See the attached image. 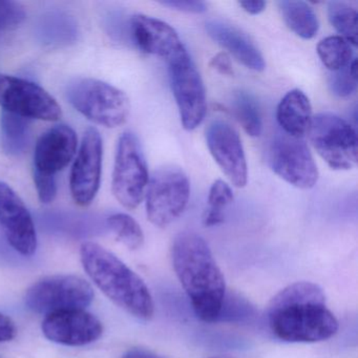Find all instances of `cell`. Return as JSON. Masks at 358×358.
Instances as JSON below:
<instances>
[{
  "label": "cell",
  "instance_id": "obj_28",
  "mask_svg": "<svg viewBox=\"0 0 358 358\" xmlns=\"http://www.w3.org/2000/svg\"><path fill=\"white\" fill-rule=\"evenodd\" d=\"M328 83L331 92L337 97H350L357 87V60L353 59L345 68L331 73Z\"/></svg>",
  "mask_w": 358,
  "mask_h": 358
},
{
  "label": "cell",
  "instance_id": "obj_20",
  "mask_svg": "<svg viewBox=\"0 0 358 358\" xmlns=\"http://www.w3.org/2000/svg\"><path fill=\"white\" fill-rule=\"evenodd\" d=\"M31 120L3 110L0 115V145L10 157H20L30 142Z\"/></svg>",
  "mask_w": 358,
  "mask_h": 358
},
{
  "label": "cell",
  "instance_id": "obj_33",
  "mask_svg": "<svg viewBox=\"0 0 358 358\" xmlns=\"http://www.w3.org/2000/svg\"><path fill=\"white\" fill-rule=\"evenodd\" d=\"M17 335V327L10 316L0 312V343H9Z\"/></svg>",
  "mask_w": 358,
  "mask_h": 358
},
{
  "label": "cell",
  "instance_id": "obj_34",
  "mask_svg": "<svg viewBox=\"0 0 358 358\" xmlns=\"http://www.w3.org/2000/svg\"><path fill=\"white\" fill-rule=\"evenodd\" d=\"M210 66L213 70L217 71L219 74L224 76H231L234 74L231 60L229 55L226 53H219L211 59Z\"/></svg>",
  "mask_w": 358,
  "mask_h": 358
},
{
  "label": "cell",
  "instance_id": "obj_17",
  "mask_svg": "<svg viewBox=\"0 0 358 358\" xmlns=\"http://www.w3.org/2000/svg\"><path fill=\"white\" fill-rule=\"evenodd\" d=\"M129 32L141 51L171 62L187 53L179 35L166 22L138 14L129 20Z\"/></svg>",
  "mask_w": 358,
  "mask_h": 358
},
{
  "label": "cell",
  "instance_id": "obj_13",
  "mask_svg": "<svg viewBox=\"0 0 358 358\" xmlns=\"http://www.w3.org/2000/svg\"><path fill=\"white\" fill-rule=\"evenodd\" d=\"M0 230L12 248L31 257L37 250V232L32 215L20 194L0 181Z\"/></svg>",
  "mask_w": 358,
  "mask_h": 358
},
{
  "label": "cell",
  "instance_id": "obj_7",
  "mask_svg": "<svg viewBox=\"0 0 358 358\" xmlns=\"http://www.w3.org/2000/svg\"><path fill=\"white\" fill-rule=\"evenodd\" d=\"M310 142L335 171H349L357 164V135L349 122L336 115L322 113L312 117Z\"/></svg>",
  "mask_w": 358,
  "mask_h": 358
},
{
  "label": "cell",
  "instance_id": "obj_11",
  "mask_svg": "<svg viewBox=\"0 0 358 358\" xmlns=\"http://www.w3.org/2000/svg\"><path fill=\"white\" fill-rule=\"evenodd\" d=\"M171 87L186 131L196 129L206 116V92L189 54L169 62Z\"/></svg>",
  "mask_w": 358,
  "mask_h": 358
},
{
  "label": "cell",
  "instance_id": "obj_9",
  "mask_svg": "<svg viewBox=\"0 0 358 358\" xmlns=\"http://www.w3.org/2000/svg\"><path fill=\"white\" fill-rule=\"evenodd\" d=\"M0 108L28 120L58 121L62 116L57 100L32 81L0 73Z\"/></svg>",
  "mask_w": 358,
  "mask_h": 358
},
{
  "label": "cell",
  "instance_id": "obj_31",
  "mask_svg": "<svg viewBox=\"0 0 358 358\" xmlns=\"http://www.w3.org/2000/svg\"><path fill=\"white\" fill-rule=\"evenodd\" d=\"M35 188L39 200L43 204L53 202L57 196V178L45 177V176L33 173Z\"/></svg>",
  "mask_w": 358,
  "mask_h": 358
},
{
  "label": "cell",
  "instance_id": "obj_3",
  "mask_svg": "<svg viewBox=\"0 0 358 358\" xmlns=\"http://www.w3.org/2000/svg\"><path fill=\"white\" fill-rule=\"evenodd\" d=\"M80 261L92 282L115 305L139 320L154 316V301L145 282L117 255L97 243L85 242Z\"/></svg>",
  "mask_w": 358,
  "mask_h": 358
},
{
  "label": "cell",
  "instance_id": "obj_1",
  "mask_svg": "<svg viewBox=\"0 0 358 358\" xmlns=\"http://www.w3.org/2000/svg\"><path fill=\"white\" fill-rule=\"evenodd\" d=\"M270 330L287 343H318L338 331V320L328 309L318 285L297 282L280 290L267 309Z\"/></svg>",
  "mask_w": 358,
  "mask_h": 358
},
{
  "label": "cell",
  "instance_id": "obj_16",
  "mask_svg": "<svg viewBox=\"0 0 358 358\" xmlns=\"http://www.w3.org/2000/svg\"><path fill=\"white\" fill-rule=\"evenodd\" d=\"M78 139L72 127L55 125L37 140L35 145L33 173L57 178L76 156Z\"/></svg>",
  "mask_w": 358,
  "mask_h": 358
},
{
  "label": "cell",
  "instance_id": "obj_21",
  "mask_svg": "<svg viewBox=\"0 0 358 358\" xmlns=\"http://www.w3.org/2000/svg\"><path fill=\"white\" fill-rule=\"evenodd\" d=\"M278 6L285 24L295 35L306 41L316 36L320 22L315 12L307 3L282 0Z\"/></svg>",
  "mask_w": 358,
  "mask_h": 358
},
{
  "label": "cell",
  "instance_id": "obj_30",
  "mask_svg": "<svg viewBox=\"0 0 358 358\" xmlns=\"http://www.w3.org/2000/svg\"><path fill=\"white\" fill-rule=\"evenodd\" d=\"M26 16L20 3L0 0V32L15 30L24 22Z\"/></svg>",
  "mask_w": 358,
  "mask_h": 358
},
{
  "label": "cell",
  "instance_id": "obj_10",
  "mask_svg": "<svg viewBox=\"0 0 358 358\" xmlns=\"http://www.w3.org/2000/svg\"><path fill=\"white\" fill-rule=\"evenodd\" d=\"M268 159L274 173L294 187L310 189L317 183V166L301 138L278 134L270 145Z\"/></svg>",
  "mask_w": 358,
  "mask_h": 358
},
{
  "label": "cell",
  "instance_id": "obj_19",
  "mask_svg": "<svg viewBox=\"0 0 358 358\" xmlns=\"http://www.w3.org/2000/svg\"><path fill=\"white\" fill-rule=\"evenodd\" d=\"M276 118L282 133L303 139L308 134L312 121L309 98L301 90L288 92L278 104Z\"/></svg>",
  "mask_w": 358,
  "mask_h": 358
},
{
  "label": "cell",
  "instance_id": "obj_35",
  "mask_svg": "<svg viewBox=\"0 0 358 358\" xmlns=\"http://www.w3.org/2000/svg\"><path fill=\"white\" fill-rule=\"evenodd\" d=\"M238 5H240V7H242V9L244 10L245 12L251 14V15H259L266 8L265 1H261V0H255V1H240Z\"/></svg>",
  "mask_w": 358,
  "mask_h": 358
},
{
  "label": "cell",
  "instance_id": "obj_8",
  "mask_svg": "<svg viewBox=\"0 0 358 358\" xmlns=\"http://www.w3.org/2000/svg\"><path fill=\"white\" fill-rule=\"evenodd\" d=\"M145 196L146 215L150 223L159 228L167 227L187 206L189 180L179 167H163L150 178Z\"/></svg>",
  "mask_w": 358,
  "mask_h": 358
},
{
  "label": "cell",
  "instance_id": "obj_27",
  "mask_svg": "<svg viewBox=\"0 0 358 358\" xmlns=\"http://www.w3.org/2000/svg\"><path fill=\"white\" fill-rule=\"evenodd\" d=\"M232 202H234V192L230 186L223 180H217L209 190V208L203 219L204 225L206 227H213L223 223L225 219L224 210Z\"/></svg>",
  "mask_w": 358,
  "mask_h": 358
},
{
  "label": "cell",
  "instance_id": "obj_32",
  "mask_svg": "<svg viewBox=\"0 0 358 358\" xmlns=\"http://www.w3.org/2000/svg\"><path fill=\"white\" fill-rule=\"evenodd\" d=\"M161 5L177 10V11L185 12V13L202 14L207 11V5L203 1L171 0V1H162Z\"/></svg>",
  "mask_w": 358,
  "mask_h": 358
},
{
  "label": "cell",
  "instance_id": "obj_6",
  "mask_svg": "<svg viewBox=\"0 0 358 358\" xmlns=\"http://www.w3.org/2000/svg\"><path fill=\"white\" fill-rule=\"evenodd\" d=\"M148 181V164L141 144L135 134L125 131L117 144L113 194L123 207L133 210L143 201Z\"/></svg>",
  "mask_w": 358,
  "mask_h": 358
},
{
  "label": "cell",
  "instance_id": "obj_36",
  "mask_svg": "<svg viewBox=\"0 0 358 358\" xmlns=\"http://www.w3.org/2000/svg\"><path fill=\"white\" fill-rule=\"evenodd\" d=\"M122 358H164L144 348H131L125 352Z\"/></svg>",
  "mask_w": 358,
  "mask_h": 358
},
{
  "label": "cell",
  "instance_id": "obj_4",
  "mask_svg": "<svg viewBox=\"0 0 358 358\" xmlns=\"http://www.w3.org/2000/svg\"><path fill=\"white\" fill-rule=\"evenodd\" d=\"M66 94L71 106L96 124L115 129L129 118V97L110 83L93 78L75 79Z\"/></svg>",
  "mask_w": 358,
  "mask_h": 358
},
{
  "label": "cell",
  "instance_id": "obj_24",
  "mask_svg": "<svg viewBox=\"0 0 358 358\" xmlns=\"http://www.w3.org/2000/svg\"><path fill=\"white\" fill-rule=\"evenodd\" d=\"M320 62L331 72H336L349 66L353 60L352 45L341 36H329L317 45Z\"/></svg>",
  "mask_w": 358,
  "mask_h": 358
},
{
  "label": "cell",
  "instance_id": "obj_12",
  "mask_svg": "<svg viewBox=\"0 0 358 358\" xmlns=\"http://www.w3.org/2000/svg\"><path fill=\"white\" fill-rule=\"evenodd\" d=\"M102 159L101 135L95 127H90L83 135L70 176L71 194L78 206H90L95 200L101 182Z\"/></svg>",
  "mask_w": 358,
  "mask_h": 358
},
{
  "label": "cell",
  "instance_id": "obj_18",
  "mask_svg": "<svg viewBox=\"0 0 358 358\" xmlns=\"http://www.w3.org/2000/svg\"><path fill=\"white\" fill-rule=\"evenodd\" d=\"M206 31L213 41L227 50L243 66L255 72L265 70V60L259 48L240 29L223 20H213L206 22Z\"/></svg>",
  "mask_w": 358,
  "mask_h": 358
},
{
  "label": "cell",
  "instance_id": "obj_26",
  "mask_svg": "<svg viewBox=\"0 0 358 358\" xmlns=\"http://www.w3.org/2000/svg\"><path fill=\"white\" fill-rule=\"evenodd\" d=\"M328 17L333 28L351 45L356 47L358 41L357 12L351 6L341 1L328 3Z\"/></svg>",
  "mask_w": 358,
  "mask_h": 358
},
{
  "label": "cell",
  "instance_id": "obj_22",
  "mask_svg": "<svg viewBox=\"0 0 358 358\" xmlns=\"http://www.w3.org/2000/svg\"><path fill=\"white\" fill-rule=\"evenodd\" d=\"M41 43L50 47H62L77 38V24L71 16L62 12H52L41 17L37 28Z\"/></svg>",
  "mask_w": 358,
  "mask_h": 358
},
{
  "label": "cell",
  "instance_id": "obj_5",
  "mask_svg": "<svg viewBox=\"0 0 358 358\" xmlns=\"http://www.w3.org/2000/svg\"><path fill=\"white\" fill-rule=\"evenodd\" d=\"M94 297L93 287L85 278L74 274H55L29 287L24 303L34 313L48 316L69 310H85Z\"/></svg>",
  "mask_w": 358,
  "mask_h": 358
},
{
  "label": "cell",
  "instance_id": "obj_14",
  "mask_svg": "<svg viewBox=\"0 0 358 358\" xmlns=\"http://www.w3.org/2000/svg\"><path fill=\"white\" fill-rule=\"evenodd\" d=\"M206 142L211 156L231 183L238 188L246 186V156L236 129L226 121H213L206 129Z\"/></svg>",
  "mask_w": 358,
  "mask_h": 358
},
{
  "label": "cell",
  "instance_id": "obj_29",
  "mask_svg": "<svg viewBox=\"0 0 358 358\" xmlns=\"http://www.w3.org/2000/svg\"><path fill=\"white\" fill-rule=\"evenodd\" d=\"M252 312L253 308L251 307L248 301L241 299L240 296H236V295L231 296L226 293L217 322L220 320H225V322L243 320L250 316Z\"/></svg>",
  "mask_w": 358,
  "mask_h": 358
},
{
  "label": "cell",
  "instance_id": "obj_15",
  "mask_svg": "<svg viewBox=\"0 0 358 358\" xmlns=\"http://www.w3.org/2000/svg\"><path fill=\"white\" fill-rule=\"evenodd\" d=\"M41 331L45 338L58 345L81 347L102 336L103 324L87 310H69L45 316Z\"/></svg>",
  "mask_w": 358,
  "mask_h": 358
},
{
  "label": "cell",
  "instance_id": "obj_25",
  "mask_svg": "<svg viewBox=\"0 0 358 358\" xmlns=\"http://www.w3.org/2000/svg\"><path fill=\"white\" fill-rule=\"evenodd\" d=\"M108 227L115 238L129 250H138L144 244V234L138 222L127 213H114L108 217Z\"/></svg>",
  "mask_w": 358,
  "mask_h": 358
},
{
  "label": "cell",
  "instance_id": "obj_2",
  "mask_svg": "<svg viewBox=\"0 0 358 358\" xmlns=\"http://www.w3.org/2000/svg\"><path fill=\"white\" fill-rule=\"evenodd\" d=\"M173 270L196 315L217 322L226 295L225 278L206 241L196 232L183 231L171 245Z\"/></svg>",
  "mask_w": 358,
  "mask_h": 358
},
{
  "label": "cell",
  "instance_id": "obj_23",
  "mask_svg": "<svg viewBox=\"0 0 358 358\" xmlns=\"http://www.w3.org/2000/svg\"><path fill=\"white\" fill-rule=\"evenodd\" d=\"M232 108L244 131L251 137H259L263 131V122L257 99L248 92H238L234 94Z\"/></svg>",
  "mask_w": 358,
  "mask_h": 358
}]
</instances>
